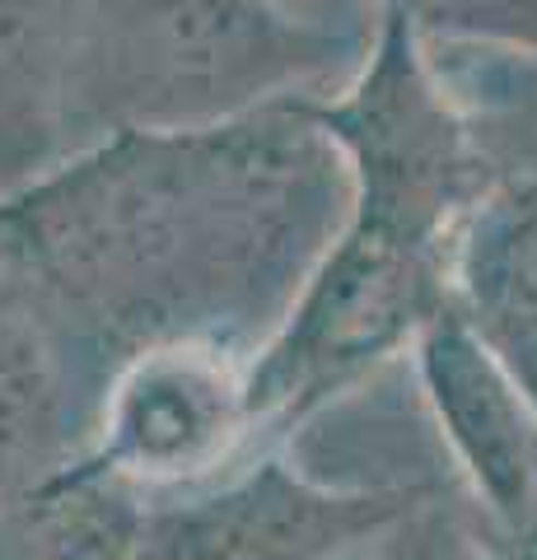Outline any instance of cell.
Wrapping results in <instances>:
<instances>
[{
    "mask_svg": "<svg viewBox=\"0 0 537 560\" xmlns=\"http://www.w3.org/2000/svg\"><path fill=\"white\" fill-rule=\"evenodd\" d=\"M253 420L248 378L215 350H145L108 397L94 463L131 490L192 486L230 458Z\"/></svg>",
    "mask_w": 537,
    "mask_h": 560,
    "instance_id": "7a4b0ae2",
    "label": "cell"
},
{
    "mask_svg": "<svg viewBox=\"0 0 537 560\" xmlns=\"http://www.w3.org/2000/svg\"><path fill=\"white\" fill-rule=\"evenodd\" d=\"M150 510L94 458L0 510V560H136Z\"/></svg>",
    "mask_w": 537,
    "mask_h": 560,
    "instance_id": "5b68a950",
    "label": "cell"
},
{
    "mask_svg": "<svg viewBox=\"0 0 537 560\" xmlns=\"http://www.w3.org/2000/svg\"><path fill=\"white\" fill-rule=\"evenodd\" d=\"M444 20L477 28L487 38L518 47L524 57H537V0H435Z\"/></svg>",
    "mask_w": 537,
    "mask_h": 560,
    "instance_id": "ba28073f",
    "label": "cell"
},
{
    "mask_svg": "<svg viewBox=\"0 0 537 560\" xmlns=\"http://www.w3.org/2000/svg\"><path fill=\"white\" fill-rule=\"evenodd\" d=\"M365 560H500L491 537L467 510V500H444V490L393 523L365 551Z\"/></svg>",
    "mask_w": 537,
    "mask_h": 560,
    "instance_id": "52a82bcc",
    "label": "cell"
},
{
    "mask_svg": "<svg viewBox=\"0 0 537 560\" xmlns=\"http://www.w3.org/2000/svg\"><path fill=\"white\" fill-rule=\"evenodd\" d=\"M425 401L481 528H505L537 490V407L454 308L416 341Z\"/></svg>",
    "mask_w": 537,
    "mask_h": 560,
    "instance_id": "3957f363",
    "label": "cell"
},
{
    "mask_svg": "<svg viewBox=\"0 0 537 560\" xmlns=\"http://www.w3.org/2000/svg\"><path fill=\"white\" fill-rule=\"evenodd\" d=\"M448 290L454 313L537 407V168L505 173L467 210Z\"/></svg>",
    "mask_w": 537,
    "mask_h": 560,
    "instance_id": "277c9868",
    "label": "cell"
},
{
    "mask_svg": "<svg viewBox=\"0 0 537 560\" xmlns=\"http://www.w3.org/2000/svg\"><path fill=\"white\" fill-rule=\"evenodd\" d=\"M61 471L57 401L24 350H0V510Z\"/></svg>",
    "mask_w": 537,
    "mask_h": 560,
    "instance_id": "8992f818",
    "label": "cell"
},
{
    "mask_svg": "<svg viewBox=\"0 0 537 560\" xmlns=\"http://www.w3.org/2000/svg\"><path fill=\"white\" fill-rule=\"evenodd\" d=\"M481 533L491 537L500 560H537V490L524 510H518L514 523H505V528H481Z\"/></svg>",
    "mask_w": 537,
    "mask_h": 560,
    "instance_id": "9c48e42d",
    "label": "cell"
},
{
    "mask_svg": "<svg viewBox=\"0 0 537 560\" xmlns=\"http://www.w3.org/2000/svg\"><path fill=\"white\" fill-rule=\"evenodd\" d=\"M440 486H327L262 463L206 495L150 510L136 560H351Z\"/></svg>",
    "mask_w": 537,
    "mask_h": 560,
    "instance_id": "6da1fadb",
    "label": "cell"
},
{
    "mask_svg": "<svg viewBox=\"0 0 537 560\" xmlns=\"http://www.w3.org/2000/svg\"><path fill=\"white\" fill-rule=\"evenodd\" d=\"M351 560H365V551H360V556H351Z\"/></svg>",
    "mask_w": 537,
    "mask_h": 560,
    "instance_id": "30bf717a",
    "label": "cell"
}]
</instances>
